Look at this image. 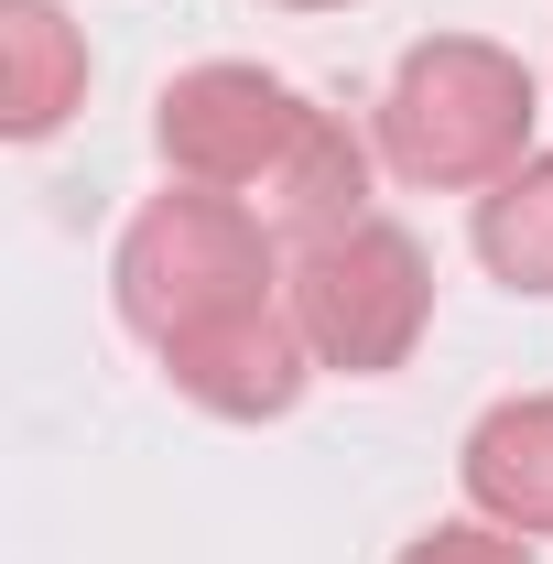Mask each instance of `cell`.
<instances>
[{"label":"cell","instance_id":"9","mask_svg":"<svg viewBox=\"0 0 553 564\" xmlns=\"http://www.w3.org/2000/svg\"><path fill=\"white\" fill-rule=\"evenodd\" d=\"M282 11H347V0H282Z\"/></svg>","mask_w":553,"mask_h":564},{"label":"cell","instance_id":"3","mask_svg":"<svg viewBox=\"0 0 553 564\" xmlns=\"http://www.w3.org/2000/svg\"><path fill=\"white\" fill-rule=\"evenodd\" d=\"M543 76L488 33H423L380 87V163L423 196H488L532 163Z\"/></svg>","mask_w":553,"mask_h":564},{"label":"cell","instance_id":"1","mask_svg":"<svg viewBox=\"0 0 553 564\" xmlns=\"http://www.w3.org/2000/svg\"><path fill=\"white\" fill-rule=\"evenodd\" d=\"M282 239L239 196L207 185H163L141 196V217L120 228V326L163 358V380L217 423H282L315 380V348L282 304Z\"/></svg>","mask_w":553,"mask_h":564},{"label":"cell","instance_id":"5","mask_svg":"<svg viewBox=\"0 0 553 564\" xmlns=\"http://www.w3.org/2000/svg\"><path fill=\"white\" fill-rule=\"evenodd\" d=\"M456 478H467V510H478V521L543 543V532H553V391H510V402H488V413L467 423Z\"/></svg>","mask_w":553,"mask_h":564},{"label":"cell","instance_id":"8","mask_svg":"<svg viewBox=\"0 0 553 564\" xmlns=\"http://www.w3.org/2000/svg\"><path fill=\"white\" fill-rule=\"evenodd\" d=\"M402 564H532V543L499 521H434L423 543H402Z\"/></svg>","mask_w":553,"mask_h":564},{"label":"cell","instance_id":"2","mask_svg":"<svg viewBox=\"0 0 553 564\" xmlns=\"http://www.w3.org/2000/svg\"><path fill=\"white\" fill-rule=\"evenodd\" d=\"M152 141L174 185H207L272 228L282 250H315L369 217V141L337 109H315L304 87H282L272 66H185L152 98Z\"/></svg>","mask_w":553,"mask_h":564},{"label":"cell","instance_id":"7","mask_svg":"<svg viewBox=\"0 0 553 564\" xmlns=\"http://www.w3.org/2000/svg\"><path fill=\"white\" fill-rule=\"evenodd\" d=\"M478 261L510 282V293L553 304V152H532L521 174H499L478 196Z\"/></svg>","mask_w":553,"mask_h":564},{"label":"cell","instance_id":"6","mask_svg":"<svg viewBox=\"0 0 553 564\" xmlns=\"http://www.w3.org/2000/svg\"><path fill=\"white\" fill-rule=\"evenodd\" d=\"M87 109V33L55 0H0V131L44 141Z\"/></svg>","mask_w":553,"mask_h":564},{"label":"cell","instance_id":"4","mask_svg":"<svg viewBox=\"0 0 553 564\" xmlns=\"http://www.w3.org/2000/svg\"><path fill=\"white\" fill-rule=\"evenodd\" d=\"M282 304H293V326H304L315 369L391 380V369L423 348V326H434V261H423L413 228H391V217H358V228H337V239L293 250Z\"/></svg>","mask_w":553,"mask_h":564}]
</instances>
